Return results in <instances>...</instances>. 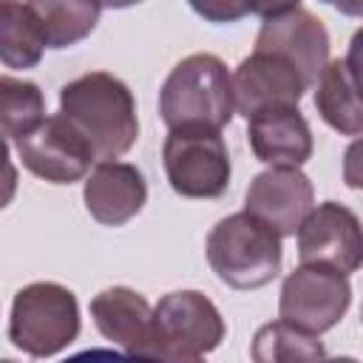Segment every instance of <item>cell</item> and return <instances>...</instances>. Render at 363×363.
<instances>
[{
	"instance_id": "277c9868",
	"label": "cell",
	"mask_w": 363,
	"mask_h": 363,
	"mask_svg": "<svg viewBox=\"0 0 363 363\" xmlns=\"http://www.w3.org/2000/svg\"><path fill=\"white\" fill-rule=\"evenodd\" d=\"M79 335V303L71 289L54 281L23 286L11 303L9 340L31 354L51 357L71 346Z\"/></svg>"
},
{
	"instance_id": "e0dca14e",
	"label": "cell",
	"mask_w": 363,
	"mask_h": 363,
	"mask_svg": "<svg viewBox=\"0 0 363 363\" xmlns=\"http://www.w3.org/2000/svg\"><path fill=\"white\" fill-rule=\"evenodd\" d=\"M48 48H68L85 40L99 23V0H28Z\"/></svg>"
},
{
	"instance_id": "5bb4252c",
	"label": "cell",
	"mask_w": 363,
	"mask_h": 363,
	"mask_svg": "<svg viewBox=\"0 0 363 363\" xmlns=\"http://www.w3.org/2000/svg\"><path fill=\"white\" fill-rule=\"evenodd\" d=\"M88 213L108 227L130 221L147 201V184L139 167L128 162H99L85 179L82 190Z\"/></svg>"
},
{
	"instance_id": "603a6c76",
	"label": "cell",
	"mask_w": 363,
	"mask_h": 363,
	"mask_svg": "<svg viewBox=\"0 0 363 363\" xmlns=\"http://www.w3.org/2000/svg\"><path fill=\"white\" fill-rule=\"evenodd\" d=\"M301 0H247V9L252 14H261V17H272V14H281L286 9H295Z\"/></svg>"
},
{
	"instance_id": "3957f363",
	"label": "cell",
	"mask_w": 363,
	"mask_h": 363,
	"mask_svg": "<svg viewBox=\"0 0 363 363\" xmlns=\"http://www.w3.org/2000/svg\"><path fill=\"white\" fill-rule=\"evenodd\" d=\"M207 261L233 289H258L281 272V235L252 213L221 218L207 235Z\"/></svg>"
},
{
	"instance_id": "ffe728a7",
	"label": "cell",
	"mask_w": 363,
	"mask_h": 363,
	"mask_svg": "<svg viewBox=\"0 0 363 363\" xmlns=\"http://www.w3.org/2000/svg\"><path fill=\"white\" fill-rule=\"evenodd\" d=\"M45 116L43 91L17 77H0V139H17L28 133Z\"/></svg>"
},
{
	"instance_id": "6da1fadb",
	"label": "cell",
	"mask_w": 363,
	"mask_h": 363,
	"mask_svg": "<svg viewBox=\"0 0 363 363\" xmlns=\"http://www.w3.org/2000/svg\"><path fill=\"white\" fill-rule=\"evenodd\" d=\"M60 113L88 139L96 162L128 153L139 136L130 88L105 71H91L68 82L60 91Z\"/></svg>"
},
{
	"instance_id": "d6986e66",
	"label": "cell",
	"mask_w": 363,
	"mask_h": 363,
	"mask_svg": "<svg viewBox=\"0 0 363 363\" xmlns=\"http://www.w3.org/2000/svg\"><path fill=\"white\" fill-rule=\"evenodd\" d=\"M250 354L255 363H292V360H323L326 349L318 340V335L278 318L255 332Z\"/></svg>"
},
{
	"instance_id": "7402d4cb",
	"label": "cell",
	"mask_w": 363,
	"mask_h": 363,
	"mask_svg": "<svg viewBox=\"0 0 363 363\" xmlns=\"http://www.w3.org/2000/svg\"><path fill=\"white\" fill-rule=\"evenodd\" d=\"M14 193H17V167L11 164L9 147H6V142L0 139V210H3L6 204H11Z\"/></svg>"
},
{
	"instance_id": "5b68a950",
	"label": "cell",
	"mask_w": 363,
	"mask_h": 363,
	"mask_svg": "<svg viewBox=\"0 0 363 363\" xmlns=\"http://www.w3.org/2000/svg\"><path fill=\"white\" fill-rule=\"evenodd\" d=\"M224 318L216 303L196 292L182 289L164 295L153 306V357L173 363H193L210 354L224 340Z\"/></svg>"
},
{
	"instance_id": "7a4b0ae2",
	"label": "cell",
	"mask_w": 363,
	"mask_h": 363,
	"mask_svg": "<svg viewBox=\"0 0 363 363\" xmlns=\"http://www.w3.org/2000/svg\"><path fill=\"white\" fill-rule=\"evenodd\" d=\"M233 77L213 54L184 57L159 94V113L167 128L207 125L221 130L233 119Z\"/></svg>"
},
{
	"instance_id": "d4e9b609",
	"label": "cell",
	"mask_w": 363,
	"mask_h": 363,
	"mask_svg": "<svg viewBox=\"0 0 363 363\" xmlns=\"http://www.w3.org/2000/svg\"><path fill=\"white\" fill-rule=\"evenodd\" d=\"M136 3H142V0H99V6H108V9H128Z\"/></svg>"
},
{
	"instance_id": "30bf717a",
	"label": "cell",
	"mask_w": 363,
	"mask_h": 363,
	"mask_svg": "<svg viewBox=\"0 0 363 363\" xmlns=\"http://www.w3.org/2000/svg\"><path fill=\"white\" fill-rule=\"evenodd\" d=\"M255 51L284 57L289 65H295L303 85L312 88L329 62V31L312 11L295 6L281 14L264 17Z\"/></svg>"
},
{
	"instance_id": "ba28073f",
	"label": "cell",
	"mask_w": 363,
	"mask_h": 363,
	"mask_svg": "<svg viewBox=\"0 0 363 363\" xmlns=\"http://www.w3.org/2000/svg\"><path fill=\"white\" fill-rule=\"evenodd\" d=\"M17 153L34 176L54 184L79 182L96 162L88 139L62 113L43 116L28 133L17 136Z\"/></svg>"
},
{
	"instance_id": "2e32d148",
	"label": "cell",
	"mask_w": 363,
	"mask_h": 363,
	"mask_svg": "<svg viewBox=\"0 0 363 363\" xmlns=\"http://www.w3.org/2000/svg\"><path fill=\"white\" fill-rule=\"evenodd\" d=\"M315 108L326 125L340 130L343 136H360L363 111L357 96V62L354 54L346 60H332L320 71L315 82Z\"/></svg>"
},
{
	"instance_id": "4fadbf2b",
	"label": "cell",
	"mask_w": 363,
	"mask_h": 363,
	"mask_svg": "<svg viewBox=\"0 0 363 363\" xmlns=\"http://www.w3.org/2000/svg\"><path fill=\"white\" fill-rule=\"evenodd\" d=\"M91 318L105 340L128 354L153 357V309L128 286H108L91 301Z\"/></svg>"
},
{
	"instance_id": "44dd1931",
	"label": "cell",
	"mask_w": 363,
	"mask_h": 363,
	"mask_svg": "<svg viewBox=\"0 0 363 363\" xmlns=\"http://www.w3.org/2000/svg\"><path fill=\"white\" fill-rule=\"evenodd\" d=\"M193 11L210 23H235L250 14L247 0H187Z\"/></svg>"
},
{
	"instance_id": "8992f818",
	"label": "cell",
	"mask_w": 363,
	"mask_h": 363,
	"mask_svg": "<svg viewBox=\"0 0 363 363\" xmlns=\"http://www.w3.org/2000/svg\"><path fill=\"white\" fill-rule=\"evenodd\" d=\"M164 173L170 187L187 199H218L230 184V153L218 128H170L164 147Z\"/></svg>"
},
{
	"instance_id": "7c38bea8",
	"label": "cell",
	"mask_w": 363,
	"mask_h": 363,
	"mask_svg": "<svg viewBox=\"0 0 363 363\" xmlns=\"http://www.w3.org/2000/svg\"><path fill=\"white\" fill-rule=\"evenodd\" d=\"M312 182L298 167H269L258 173L244 196L247 213L258 216L278 235H295V230L312 210Z\"/></svg>"
},
{
	"instance_id": "9c48e42d",
	"label": "cell",
	"mask_w": 363,
	"mask_h": 363,
	"mask_svg": "<svg viewBox=\"0 0 363 363\" xmlns=\"http://www.w3.org/2000/svg\"><path fill=\"white\" fill-rule=\"evenodd\" d=\"M298 233L301 264H326L343 275L354 272L363 258V238L357 216L337 201H323L306 213Z\"/></svg>"
},
{
	"instance_id": "52a82bcc",
	"label": "cell",
	"mask_w": 363,
	"mask_h": 363,
	"mask_svg": "<svg viewBox=\"0 0 363 363\" xmlns=\"http://www.w3.org/2000/svg\"><path fill=\"white\" fill-rule=\"evenodd\" d=\"M352 303V286L346 275L326 264H301L284 278L278 312L312 335H320L340 323Z\"/></svg>"
},
{
	"instance_id": "9a60e30c",
	"label": "cell",
	"mask_w": 363,
	"mask_h": 363,
	"mask_svg": "<svg viewBox=\"0 0 363 363\" xmlns=\"http://www.w3.org/2000/svg\"><path fill=\"white\" fill-rule=\"evenodd\" d=\"M247 128L255 159L269 167H301L312 156V130L298 105L252 113Z\"/></svg>"
},
{
	"instance_id": "8fae6325",
	"label": "cell",
	"mask_w": 363,
	"mask_h": 363,
	"mask_svg": "<svg viewBox=\"0 0 363 363\" xmlns=\"http://www.w3.org/2000/svg\"><path fill=\"white\" fill-rule=\"evenodd\" d=\"M306 85L295 65L269 51H252L233 74V105L247 119L267 108L298 105Z\"/></svg>"
},
{
	"instance_id": "cb8c5ba5",
	"label": "cell",
	"mask_w": 363,
	"mask_h": 363,
	"mask_svg": "<svg viewBox=\"0 0 363 363\" xmlns=\"http://www.w3.org/2000/svg\"><path fill=\"white\" fill-rule=\"evenodd\" d=\"M323 3H332L335 9H340L349 17H360V11H363V0H323Z\"/></svg>"
},
{
	"instance_id": "ac0fdd59",
	"label": "cell",
	"mask_w": 363,
	"mask_h": 363,
	"mask_svg": "<svg viewBox=\"0 0 363 363\" xmlns=\"http://www.w3.org/2000/svg\"><path fill=\"white\" fill-rule=\"evenodd\" d=\"M45 40L23 0H0V62L9 68H34Z\"/></svg>"
}]
</instances>
